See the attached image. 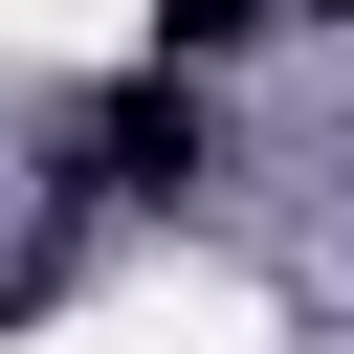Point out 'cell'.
Listing matches in <instances>:
<instances>
[{
    "mask_svg": "<svg viewBox=\"0 0 354 354\" xmlns=\"http://www.w3.org/2000/svg\"><path fill=\"white\" fill-rule=\"evenodd\" d=\"M266 22H288V0H155V66H199V88H221V66L266 44Z\"/></svg>",
    "mask_w": 354,
    "mask_h": 354,
    "instance_id": "7a4b0ae2",
    "label": "cell"
},
{
    "mask_svg": "<svg viewBox=\"0 0 354 354\" xmlns=\"http://www.w3.org/2000/svg\"><path fill=\"white\" fill-rule=\"evenodd\" d=\"M199 177H221V88H199V66H133V88L66 111V199H133V221H155V199H199Z\"/></svg>",
    "mask_w": 354,
    "mask_h": 354,
    "instance_id": "6da1fadb",
    "label": "cell"
},
{
    "mask_svg": "<svg viewBox=\"0 0 354 354\" xmlns=\"http://www.w3.org/2000/svg\"><path fill=\"white\" fill-rule=\"evenodd\" d=\"M288 22H354V0H288Z\"/></svg>",
    "mask_w": 354,
    "mask_h": 354,
    "instance_id": "3957f363",
    "label": "cell"
}]
</instances>
